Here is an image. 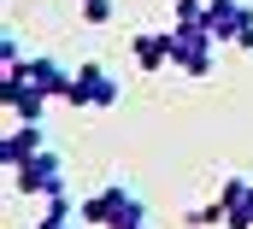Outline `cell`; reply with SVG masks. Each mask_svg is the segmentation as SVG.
<instances>
[{
	"mask_svg": "<svg viewBox=\"0 0 253 229\" xmlns=\"http://www.w3.org/2000/svg\"><path fill=\"white\" fill-rule=\"evenodd\" d=\"M0 100H6L12 123H42V112H47V100H53V94H42L24 71H6V76H0Z\"/></svg>",
	"mask_w": 253,
	"mask_h": 229,
	"instance_id": "5",
	"label": "cell"
},
{
	"mask_svg": "<svg viewBox=\"0 0 253 229\" xmlns=\"http://www.w3.org/2000/svg\"><path fill=\"white\" fill-rule=\"evenodd\" d=\"M12 188L18 194H30V200H53V194H65V165H59V153H36V159H24L18 171H12Z\"/></svg>",
	"mask_w": 253,
	"mask_h": 229,
	"instance_id": "4",
	"label": "cell"
},
{
	"mask_svg": "<svg viewBox=\"0 0 253 229\" xmlns=\"http://www.w3.org/2000/svg\"><path fill=\"white\" fill-rule=\"evenodd\" d=\"M236 47H242V53H253V24H248V36H242V41H236Z\"/></svg>",
	"mask_w": 253,
	"mask_h": 229,
	"instance_id": "14",
	"label": "cell"
},
{
	"mask_svg": "<svg viewBox=\"0 0 253 229\" xmlns=\"http://www.w3.org/2000/svg\"><path fill=\"white\" fill-rule=\"evenodd\" d=\"M36 229H53V224H36Z\"/></svg>",
	"mask_w": 253,
	"mask_h": 229,
	"instance_id": "15",
	"label": "cell"
},
{
	"mask_svg": "<svg viewBox=\"0 0 253 229\" xmlns=\"http://www.w3.org/2000/svg\"><path fill=\"white\" fill-rule=\"evenodd\" d=\"M6 71H24L42 94H53V100H65V88H71V76L77 71H65L59 59H47V53H36V59H24V65H6Z\"/></svg>",
	"mask_w": 253,
	"mask_h": 229,
	"instance_id": "8",
	"label": "cell"
},
{
	"mask_svg": "<svg viewBox=\"0 0 253 229\" xmlns=\"http://www.w3.org/2000/svg\"><path fill=\"white\" fill-rule=\"evenodd\" d=\"M129 53L141 71H165L171 65V30H141L135 41H129Z\"/></svg>",
	"mask_w": 253,
	"mask_h": 229,
	"instance_id": "9",
	"label": "cell"
},
{
	"mask_svg": "<svg viewBox=\"0 0 253 229\" xmlns=\"http://www.w3.org/2000/svg\"><path fill=\"white\" fill-rule=\"evenodd\" d=\"M118 76L106 71V65H77V76H71V88H65V106H77V112H106V106H118Z\"/></svg>",
	"mask_w": 253,
	"mask_h": 229,
	"instance_id": "2",
	"label": "cell"
},
{
	"mask_svg": "<svg viewBox=\"0 0 253 229\" xmlns=\"http://www.w3.org/2000/svg\"><path fill=\"white\" fill-rule=\"evenodd\" d=\"M0 65H24V47H18V36H12V30L0 36Z\"/></svg>",
	"mask_w": 253,
	"mask_h": 229,
	"instance_id": "13",
	"label": "cell"
},
{
	"mask_svg": "<svg viewBox=\"0 0 253 229\" xmlns=\"http://www.w3.org/2000/svg\"><path fill=\"white\" fill-rule=\"evenodd\" d=\"M77 218L100 224V229H147V206H141V194H129L124 182H106L88 200H77Z\"/></svg>",
	"mask_w": 253,
	"mask_h": 229,
	"instance_id": "1",
	"label": "cell"
},
{
	"mask_svg": "<svg viewBox=\"0 0 253 229\" xmlns=\"http://www.w3.org/2000/svg\"><path fill=\"white\" fill-rule=\"evenodd\" d=\"M77 6H83V24L88 30H106L112 24V0H77Z\"/></svg>",
	"mask_w": 253,
	"mask_h": 229,
	"instance_id": "12",
	"label": "cell"
},
{
	"mask_svg": "<svg viewBox=\"0 0 253 229\" xmlns=\"http://www.w3.org/2000/svg\"><path fill=\"white\" fill-rule=\"evenodd\" d=\"M65 229H71V224H65Z\"/></svg>",
	"mask_w": 253,
	"mask_h": 229,
	"instance_id": "16",
	"label": "cell"
},
{
	"mask_svg": "<svg viewBox=\"0 0 253 229\" xmlns=\"http://www.w3.org/2000/svg\"><path fill=\"white\" fill-rule=\"evenodd\" d=\"M200 24L212 30V41H242L248 24H253V6H248V0H206Z\"/></svg>",
	"mask_w": 253,
	"mask_h": 229,
	"instance_id": "6",
	"label": "cell"
},
{
	"mask_svg": "<svg viewBox=\"0 0 253 229\" xmlns=\"http://www.w3.org/2000/svg\"><path fill=\"white\" fill-rule=\"evenodd\" d=\"M224 218H230V212H224V200H212V206H194L183 224H189V229H218Z\"/></svg>",
	"mask_w": 253,
	"mask_h": 229,
	"instance_id": "11",
	"label": "cell"
},
{
	"mask_svg": "<svg viewBox=\"0 0 253 229\" xmlns=\"http://www.w3.org/2000/svg\"><path fill=\"white\" fill-rule=\"evenodd\" d=\"M47 147V135H42V123H6V141H0V165L6 171H18L24 159H36Z\"/></svg>",
	"mask_w": 253,
	"mask_h": 229,
	"instance_id": "7",
	"label": "cell"
},
{
	"mask_svg": "<svg viewBox=\"0 0 253 229\" xmlns=\"http://www.w3.org/2000/svg\"><path fill=\"white\" fill-rule=\"evenodd\" d=\"M212 30L206 24H177L171 18V65L183 71V76H212Z\"/></svg>",
	"mask_w": 253,
	"mask_h": 229,
	"instance_id": "3",
	"label": "cell"
},
{
	"mask_svg": "<svg viewBox=\"0 0 253 229\" xmlns=\"http://www.w3.org/2000/svg\"><path fill=\"white\" fill-rule=\"evenodd\" d=\"M248 194H253V176H224V188H218V200H224V212H230V218L248 206ZM230 218H224V224H230Z\"/></svg>",
	"mask_w": 253,
	"mask_h": 229,
	"instance_id": "10",
	"label": "cell"
}]
</instances>
